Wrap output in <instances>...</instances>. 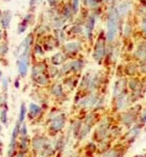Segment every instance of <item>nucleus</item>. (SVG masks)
I'll return each instance as SVG.
<instances>
[{
    "instance_id": "1",
    "label": "nucleus",
    "mask_w": 146,
    "mask_h": 157,
    "mask_svg": "<svg viewBox=\"0 0 146 157\" xmlns=\"http://www.w3.org/2000/svg\"><path fill=\"white\" fill-rule=\"evenodd\" d=\"M117 11L115 9H112L110 11L109 18H107V40L110 42H113L117 34V23H118V18H117Z\"/></svg>"
},
{
    "instance_id": "2",
    "label": "nucleus",
    "mask_w": 146,
    "mask_h": 157,
    "mask_svg": "<svg viewBox=\"0 0 146 157\" xmlns=\"http://www.w3.org/2000/svg\"><path fill=\"white\" fill-rule=\"evenodd\" d=\"M28 54H29V47L24 49V52L22 54L21 58L18 60V72L22 77H25L26 74H27L28 63H29V56H28Z\"/></svg>"
},
{
    "instance_id": "3",
    "label": "nucleus",
    "mask_w": 146,
    "mask_h": 157,
    "mask_svg": "<svg viewBox=\"0 0 146 157\" xmlns=\"http://www.w3.org/2000/svg\"><path fill=\"white\" fill-rule=\"evenodd\" d=\"M103 55H104V43H103L102 40H99V42L97 43L96 49L94 52V58L95 60L100 61L102 59Z\"/></svg>"
},
{
    "instance_id": "4",
    "label": "nucleus",
    "mask_w": 146,
    "mask_h": 157,
    "mask_svg": "<svg viewBox=\"0 0 146 157\" xmlns=\"http://www.w3.org/2000/svg\"><path fill=\"white\" fill-rule=\"evenodd\" d=\"M63 124H65V119H63V116H58L53 120L52 124H51V128L55 132H58L61 128L63 127Z\"/></svg>"
},
{
    "instance_id": "5",
    "label": "nucleus",
    "mask_w": 146,
    "mask_h": 157,
    "mask_svg": "<svg viewBox=\"0 0 146 157\" xmlns=\"http://www.w3.org/2000/svg\"><path fill=\"white\" fill-rule=\"evenodd\" d=\"M45 144H46V140L44 138H41V137L34 138L31 141L32 149L36 150V151H41L42 149L45 147Z\"/></svg>"
},
{
    "instance_id": "6",
    "label": "nucleus",
    "mask_w": 146,
    "mask_h": 157,
    "mask_svg": "<svg viewBox=\"0 0 146 157\" xmlns=\"http://www.w3.org/2000/svg\"><path fill=\"white\" fill-rule=\"evenodd\" d=\"M29 143H30V141L27 136H25V137L22 136V138L19 139V141H18V144H17V147H19V152H23V153L27 152L28 149H29Z\"/></svg>"
},
{
    "instance_id": "7",
    "label": "nucleus",
    "mask_w": 146,
    "mask_h": 157,
    "mask_svg": "<svg viewBox=\"0 0 146 157\" xmlns=\"http://www.w3.org/2000/svg\"><path fill=\"white\" fill-rule=\"evenodd\" d=\"M41 112V108L40 106H38L37 104L31 103L29 106V119H34L38 117Z\"/></svg>"
},
{
    "instance_id": "8",
    "label": "nucleus",
    "mask_w": 146,
    "mask_h": 157,
    "mask_svg": "<svg viewBox=\"0 0 146 157\" xmlns=\"http://www.w3.org/2000/svg\"><path fill=\"white\" fill-rule=\"evenodd\" d=\"M130 6H131L130 2H128V1L121 2V3L119 4V6H118V11H117V13H119L121 16H125V15L128 13V11L130 10Z\"/></svg>"
},
{
    "instance_id": "9",
    "label": "nucleus",
    "mask_w": 146,
    "mask_h": 157,
    "mask_svg": "<svg viewBox=\"0 0 146 157\" xmlns=\"http://www.w3.org/2000/svg\"><path fill=\"white\" fill-rule=\"evenodd\" d=\"M97 99L98 98H97L96 95H91V96L83 99V101H81V105L84 106V107H90V106H94L95 104L97 103Z\"/></svg>"
},
{
    "instance_id": "10",
    "label": "nucleus",
    "mask_w": 146,
    "mask_h": 157,
    "mask_svg": "<svg viewBox=\"0 0 146 157\" xmlns=\"http://www.w3.org/2000/svg\"><path fill=\"white\" fill-rule=\"evenodd\" d=\"M65 48L67 52H76L81 48V44L77 43V42H72V43H68L65 45Z\"/></svg>"
},
{
    "instance_id": "11",
    "label": "nucleus",
    "mask_w": 146,
    "mask_h": 157,
    "mask_svg": "<svg viewBox=\"0 0 146 157\" xmlns=\"http://www.w3.org/2000/svg\"><path fill=\"white\" fill-rule=\"evenodd\" d=\"M25 117H26V106L24 103H22L21 110H19V118H18V121H17V122H18L19 124H22V123L24 122V120H25Z\"/></svg>"
},
{
    "instance_id": "12",
    "label": "nucleus",
    "mask_w": 146,
    "mask_h": 157,
    "mask_svg": "<svg viewBox=\"0 0 146 157\" xmlns=\"http://www.w3.org/2000/svg\"><path fill=\"white\" fill-rule=\"evenodd\" d=\"M10 21H11V13L9 12V11H6V12L3 13V17H2V24H3L4 28L9 27Z\"/></svg>"
},
{
    "instance_id": "13",
    "label": "nucleus",
    "mask_w": 146,
    "mask_h": 157,
    "mask_svg": "<svg viewBox=\"0 0 146 157\" xmlns=\"http://www.w3.org/2000/svg\"><path fill=\"white\" fill-rule=\"evenodd\" d=\"M0 122L4 125L8 124V108H4L0 112Z\"/></svg>"
},
{
    "instance_id": "14",
    "label": "nucleus",
    "mask_w": 146,
    "mask_h": 157,
    "mask_svg": "<svg viewBox=\"0 0 146 157\" xmlns=\"http://www.w3.org/2000/svg\"><path fill=\"white\" fill-rule=\"evenodd\" d=\"M19 128H21V124H19L18 122H16L14 128H13L12 136H11V139H12V140H17V137H18V134H19Z\"/></svg>"
},
{
    "instance_id": "15",
    "label": "nucleus",
    "mask_w": 146,
    "mask_h": 157,
    "mask_svg": "<svg viewBox=\"0 0 146 157\" xmlns=\"http://www.w3.org/2000/svg\"><path fill=\"white\" fill-rule=\"evenodd\" d=\"M123 88H124V81L123 80L118 81V82L116 83V86H115L114 94L115 95H119L121 92H123Z\"/></svg>"
},
{
    "instance_id": "16",
    "label": "nucleus",
    "mask_w": 146,
    "mask_h": 157,
    "mask_svg": "<svg viewBox=\"0 0 146 157\" xmlns=\"http://www.w3.org/2000/svg\"><path fill=\"white\" fill-rule=\"evenodd\" d=\"M94 24H95V17L91 16L89 18V21H88L87 23V26H86V28H87V34L89 35L90 33L92 31V28H94Z\"/></svg>"
},
{
    "instance_id": "17",
    "label": "nucleus",
    "mask_w": 146,
    "mask_h": 157,
    "mask_svg": "<svg viewBox=\"0 0 146 157\" xmlns=\"http://www.w3.org/2000/svg\"><path fill=\"white\" fill-rule=\"evenodd\" d=\"M34 78H36L37 82L39 83V85H46V83H47V78H46L43 74L38 75V76L34 77Z\"/></svg>"
},
{
    "instance_id": "18",
    "label": "nucleus",
    "mask_w": 146,
    "mask_h": 157,
    "mask_svg": "<svg viewBox=\"0 0 146 157\" xmlns=\"http://www.w3.org/2000/svg\"><path fill=\"white\" fill-rule=\"evenodd\" d=\"M63 61V57L61 54H57L53 57V63L54 64H60Z\"/></svg>"
},
{
    "instance_id": "19",
    "label": "nucleus",
    "mask_w": 146,
    "mask_h": 157,
    "mask_svg": "<svg viewBox=\"0 0 146 157\" xmlns=\"http://www.w3.org/2000/svg\"><path fill=\"white\" fill-rule=\"evenodd\" d=\"M70 66H71L73 71H79L82 68V63L79 61H74V62L70 64Z\"/></svg>"
},
{
    "instance_id": "20",
    "label": "nucleus",
    "mask_w": 146,
    "mask_h": 157,
    "mask_svg": "<svg viewBox=\"0 0 146 157\" xmlns=\"http://www.w3.org/2000/svg\"><path fill=\"white\" fill-rule=\"evenodd\" d=\"M53 93L56 95V96H60V95L63 94V89H61L60 86H55V87L53 88Z\"/></svg>"
},
{
    "instance_id": "21",
    "label": "nucleus",
    "mask_w": 146,
    "mask_h": 157,
    "mask_svg": "<svg viewBox=\"0 0 146 157\" xmlns=\"http://www.w3.org/2000/svg\"><path fill=\"white\" fill-rule=\"evenodd\" d=\"M19 134H21L23 137L27 136V126H26V124H24L21 128H19Z\"/></svg>"
},
{
    "instance_id": "22",
    "label": "nucleus",
    "mask_w": 146,
    "mask_h": 157,
    "mask_svg": "<svg viewBox=\"0 0 146 157\" xmlns=\"http://www.w3.org/2000/svg\"><path fill=\"white\" fill-rule=\"evenodd\" d=\"M86 4H87L88 6H90V8H92V6H97V2L96 0H85Z\"/></svg>"
},
{
    "instance_id": "23",
    "label": "nucleus",
    "mask_w": 146,
    "mask_h": 157,
    "mask_svg": "<svg viewBox=\"0 0 146 157\" xmlns=\"http://www.w3.org/2000/svg\"><path fill=\"white\" fill-rule=\"evenodd\" d=\"M104 157H117V153L115 151H110L105 154Z\"/></svg>"
},
{
    "instance_id": "24",
    "label": "nucleus",
    "mask_w": 146,
    "mask_h": 157,
    "mask_svg": "<svg viewBox=\"0 0 146 157\" xmlns=\"http://www.w3.org/2000/svg\"><path fill=\"white\" fill-rule=\"evenodd\" d=\"M79 0H73V10H74V12H76L77 9H79Z\"/></svg>"
},
{
    "instance_id": "25",
    "label": "nucleus",
    "mask_w": 146,
    "mask_h": 157,
    "mask_svg": "<svg viewBox=\"0 0 146 157\" xmlns=\"http://www.w3.org/2000/svg\"><path fill=\"white\" fill-rule=\"evenodd\" d=\"M136 85H138V82H136V80L131 81V82H130V88H131L132 90H134V89H136Z\"/></svg>"
},
{
    "instance_id": "26",
    "label": "nucleus",
    "mask_w": 146,
    "mask_h": 157,
    "mask_svg": "<svg viewBox=\"0 0 146 157\" xmlns=\"http://www.w3.org/2000/svg\"><path fill=\"white\" fill-rule=\"evenodd\" d=\"M6 88H8V80L3 79V89H6Z\"/></svg>"
},
{
    "instance_id": "27",
    "label": "nucleus",
    "mask_w": 146,
    "mask_h": 157,
    "mask_svg": "<svg viewBox=\"0 0 146 157\" xmlns=\"http://www.w3.org/2000/svg\"><path fill=\"white\" fill-rule=\"evenodd\" d=\"M15 157H25V153H23V152H19V153L16 154V156Z\"/></svg>"
},
{
    "instance_id": "28",
    "label": "nucleus",
    "mask_w": 146,
    "mask_h": 157,
    "mask_svg": "<svg viewBox=\"0 0 146 157\" xmlns=\"http://www.w3.org/2000/svg\"><path fill=\"white\" fill-rule=\"evenodd\" d=\"M48 2H50L51 6H54V4L57 2V0H48Z\"/></svg>"
},
{
    "instance_id": "29",
    "label": "nucleus",
    "mask_w": 146,
    "mask_h": 157,
    "mask_svg": "<svg viewBox=\"0 0 146 157\" xmlns=\"http://www.w3.org/2000/svg\"><path fill=\"white\" fill-rule=\"evenodd\" d=\"M143 29H144V32L146 34V21H144V23H143Z\"/></svg>"
},
{
    "instance_id": "30",
    "label": "nucleus",
    "mask_w": 146,
    "mask_h": 157,
    "mask_svg": "<svg viewBox=\"0 0 146 157\" xmlns=\"http://www.w3.org/2000/svg\"><path fill=\"white\" fill-rule=\"evenodd\" d=\"M143 120H144V121H146V113L144 114V116H143Z\"/></svg>"
},
{
    "instance_id": "31",
    "label": "nucleus",
    "mask_w": 146,
    "mask_h": 157,
    "mask_svg": "<svg viewBox=\"0 0 146 157\" xmlns=\"http://www.w3.org/2000/svg\"><path fill=\"white\" fill-rule=\"evenodd\" d=\"M0 78H1V71H0Z\"/></svg>"
},
{
    "instance_id": "32",
    "label": "nucleus",
    "mask_w": 146,
    "mask_h": 157,
    "mask_svg": "<svg viewBox=\"0 0 146 157\" xmlns=\"http://www.w3.org/2000/svg\"><path fill=\"white\" fill-rule=\"evenodd\" d=\"M0 39H1V32H0Z\"/></svg>"
},
{
    "instance_id": "33",
    "label": "nucleus",
    "mask_w": 146,
    "mask_h": 157,
    "mask_svg": "<svg viewBox=\"0 0 146 157\" xmlns=\"http://www.w3.org/2000/svg\"><path fill=\"white\" fill-rule=\"evenodd\" d=\"M0 155H1V149H0Z\"/></svg>"
}]
</instances>
